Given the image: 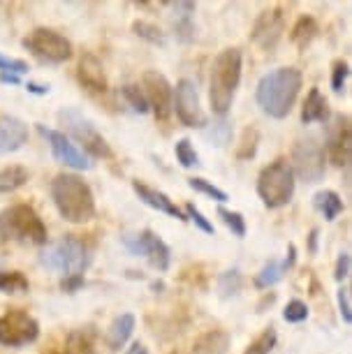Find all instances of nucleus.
<instances>
[{
  "instance_id": "13",
  "label": "nucleus",
  "mask_w": 352,
  "mask_h": 354,
  "mask_svg": "<svg viewBox=\"0 0 352 354\" xmlns=\"http://www.w3.org/2000/svg\"><path fill=\"white\" fill-rule=\"evenodd\" d=\"M174 111L185 128H204L207 125V113L199 104V93L195 82L181 79L174 88Z\"/></svg>"
},
{
  "instance_id": "12",
  "label": "nucleus",
  "mask_w": 352,
  "mask_h": 354,
  "mask_svg": "<svg viewBox=\"0 0 352 354\" xmlns=\"http://www.w3.org/2000/svg\"><path fill=\"white\" fill-rule=\"evenodd\" d=\"M327 158L334 167H348L352 162V118L350 116H338L331 118L327 128Z\"/></svg>"
},
{
  "instance_id": "5",
  "label": "nucleus",
  "mask_w": 352,
  "mask_h": 354,
  "mask_svg": "<svg viewBox=\"0 0 352 354\" xmlns=\"http://www.w3.org/2000/svg\"><path fill=\"white\" fill-rule=\"evenodd\" d=\"M257 195L267 209L288 206L295 197V169L285 160L267 165L257 176Z\"/></svg>"
},
{
  "instance_id": "42",
  "label": "nucleus",
  "mask_w": 352,
  "mask_h": 354,
  "mask_svg": "<svg viewBox=\"0 0 352 354\" xmlns=\"http://www.w3.org/2000/svg\"><path fill=\"white\" fill-rule=\"evenodd\" d=\"M211 139H216L218 146H225L230 139V125L228 123H216L214 130H211Z\"/></svg>"
},
{
  "instance_id": "23",
  "label": "nucleus",
  "mask_w": 352,
  "mask_h": 354,
  "mask_svg": "<svg viewBox=\"0 0 352 354\" xmlns=\"http://www.w3.org/2000/svg\"><path fill=\"white\" fill-rule=\"evenodd\" d=\"M132 331H135V315L132 313H123V315H118L114 322L109 326V333H107V343L111 350H121V347L128 343Z\"/></svg>"
},
{
  "instance_id": "41",
  "label": "nucleus",
  "mask_w": 352,
  "mask_h": 354,
  "mask_svg": "<svg viewBox=\"0 0 352 354\" xmlns=\"http://www.w3.org/2000/svg\"><path fill=\"white\" fill-rule=\"evenodd\" d=\"M350 271H352V257L348 255V252H343V255L338 257V262H336L334 278L338 280V283H343V280L350 276Z\"/></svg>"
},
{
  "instance_id": "8",
  "label": "nucleus",
  "mask_w": 352,
  "mask_h": 354,
  "mask_svg": "<svg viewBox=\"0 0 352 354\" xmlns=\"http://www.w3.org/2000/svg\"><path fill=\"white\" fill-rule=\"evenodd\" d=\"M39 63L44 65H63L72 58V42L61 32L51 28H35L24 37L21 42Z\"/></svg>"
},
{
  "instance_id": "15",
  "label": "nucleus",
  "mask_w": 352,
  "mask_h": 354,
  "mask_svg": "<svg viewBox=\"0 0 352 354\" xmlns=\"http://www.w3.org/2000/svg\"><path fill=\"white\" fill-rule=\"evenodd\" d=\"M142 82H144V93H146V100H149L151 111H154L158 118H167L172 109H174V88H172V84L167 82V77L151 70V72H146Z\"/></svg>"
},
{
  "instance_id": "29",
  "label": "nucleus",
  "mask_w": 352,
  "mask_h": 354,
  "mask_svg": "<svg viewBox=\"0 0 352 354\" xmlns=\"http://www.w3.org/2000/svg\"><path fill=\"white\" fill-rule=\"evenodd\" d=\"M188 185L195 192H202V195H207V197H211V199H216L218 204H225L228 202V192L225 190H221L218 185H214L211 181H207V178H202V176H192V178H188Z\"/></svg>"
},
{
  "instance_id": "37",
  "label": "nucleus",
  "mask_w": 352,
  "mask_h": 354,
  "mask_svg": "<svg viewBox=\"0 0 352 354\" xmlns=\"http://www.w3.org/2000/svg\"><path fill=\"white\" fill-rule=\"evenodd\" d=\"M348 77H350V65L345 61H336L334 70H331V88H334L336 95H341V93H343Z\"/></svg>"
},
{
  "instance_id": "34",
  "label": "nucleus",
  "mask_w": 352,
  "mask_h": 354,
  "mask_svg": "<svg viewBox=\"0 0 352 354\" xmlns=\"http://www.w3.org/2000/svg\"><path fill=\"white\" fill-rule=\"evenodd\" d=\"M239 290H241V273H239L237 269L225 271L221 276V280H218V292H221V297L230 299V297H234Z\"/></svg>"
},
{
  "instance_id": "32",
  "label": "nucleus",
  "mask_w": 352,
  "mask_h": 354,
  "mask_svg": "<svg viewBox=\"0 0 352 354\" xmlns=\"http://www.w3.org/2000/svg\"><path fill=\"white\" fill-rule=\"evenodd\" d=\"M218 218L223 220L225 227H228L234 236H239V239L246 236V220L239 211H230V209H225V206H221V209H218Z\"/></svg>"
},
{
  "instance_id": "47",
  "label": "nucleus",
  "mask_w": 352,
  "mask_h": 354,
  "mask_svg": "<svg viewBox=\"0 0 352 354\" xmlns=\"http://www.w3.org/2000/svg\"><path fill=\"white\" fill-rule=\"evenodd\" d=\"M125 354H149V350H146L144 343H139V340H137V343H132L128 347V352H125Z\"/></svg>"
},
{
  "instance_id": "19",
  "label": "nucleus",
  "mask_w": 352,
  "mask_h": 354,
  "mask_svg": "<svg viewBox=\"0 0 352 354\" xmlns=\"http://www.w3.org/2000/svg\"><path fill=\"white\" fill-rule=\"evenodd\" d=\"M77 77H79V82H82V86H86L89 91H95V93L107 91V75H104L102 63H100L93 53H84L82 56Z\"/></svg>"
},
{
  "instance_id": "6",
  "label": "nucleus",
  "mask_w": 352,
  "mask_h": 354,
  "mask_svg": "<svg viewBox=\"0 0 352 354\" xmlns=\"http://www.w3.org/2000/svg\"><path fill=\"white\" fill-rule=\"evenodd\" d=\"M39 262L46 269L63 273V278L84 276V271L91 264V252L86 248V243L79 241L77 236H63L61 241L46 245Z\"/></svg>"
},
{
  "instance_id": "45",
  "label": "nucleus",
  "mask_w": 352,
  "mask_h": 354,
  "mask_svg": "<svg viewBox=\"0 0 352 354\" xmlns=\"http://www.w3.org/2000/svg\"><path fill=\"white\" fill-rule=\"evenodd\" d=\"M26 88H28V93H33V95H46V93H49V86L35 84V82H26Z\"/></svg>"
},
{
  "instance_id": "1",
  "label": "nucleus",
  "mask_w": 352,
  "mask_h": 354,
  "mask_svg": "<svg viewBox=\"0 0 352 354\" xmlns=\"http://www.w3.org/2000/svg\"><path fill=\"white\" fill-rule=\"evenodd\" d=\"M51 199L56 211L70 225H84L95 218V197L91 185L77 174H58L51 181Z\"/></svg>"
},
{
  "instance_id": "43",
  "label": "nucleus",
  "mask_w": 352,
  "mask_h": 354,
  "mask_svg": "<svg viewBox=\"0 0 352 354\" xmlns=\"http://www.w3.org/2000/svg\"><path fill=\"white\" fill-rule=\"evenodd\" d=\"M195 3H174L172 5V10H174L176 19H192V15H195Z\"/></svg>"
},
{
  "instance_id": "44",
  "label": "nucleus",
  "mask_w": 352,
  "mask_h": 354,
  "mask_svg": "<svg viewBox=\"0 0 352 354\" xmlns=\"http://www.w3.org/2000/svg\"><path fill=\"white\" fill-rule=\"evenodd\" d=\"M84 285V276H68V278H63L61 280V290L63 292H77L79 287Z\"/></svg>"
},
{
  "instance_id": "26",
  "label": "nucleus",
  "mask_w": 352,
  "mask_h": 354,
  "mask_svg": "<svg viewBox=\"0 0 352 354\" xmlns=\"http://www.w3.org/2000/svg\"><path fill=\"white\" fill-rule=\"evenodd\" d=\"M317 35V24L313 17H302L292 28V42H295L299 49H306V46L313 42Z\"/></svg>"
},
{
  "instance_id": "28",
  "label": "nucleus",
  "mask_w": 352,
  "mask_h": 354,
  "mask_svg": "<svg viewBox=\"0 0 352 354\" xmlns=\"http://www.w3.org/2000/svg\"><path fill=\"white\" fill-rule=\"evenodd\" d=\"M121 95L125 97V102L132 106V111H137V113H149L151 111L149 100H146V93H144V88H139V86H135V84L123 86Z\"/></svg>"
},
{
  "instance_id": "36",
  "label": "nucleus",
  "mask_w": 352,
  "mask_h": 354,
  "mask_svg": "<svg viewBox=\"0 0 352 354\" xmlns=\"http://www.w3.org/2000/svg\"><path fill=\"white\" fill-rule=\"evenodd\" d=\"M308 317V306L304 301H299V299H295V301H290L288 306H285L283 310V319L290 324H299L304 322V319Z\"/></svg>"
},
{
  "instance_id": "3",
  "label": "nucleus",
  "mask_w": 352,
  "mask_h": 354,
  "mask_svg": "<svg viewBox=\"0 0 352 354\" xmlns=\"http://www.w3.org/2000/svg\"><path fill=\"white\" fill-rule=\"evenodd\" d=\"M239 84H241V51L232 46L218 53L211 65L209 102L216 116H225L230 111Z\"/></svg>"
},
{
  "instance_id": "11",
  "label": "nucleus",
  "mask_w": 352,
  "mask_h": 354,
  "mask_svg": "<svg viewBox=\"0 0 352 354\" xmlns=\"http://www.w3.org/2000/svg\"><path fill=\"white\" fill-rule=\"evenodd\" d=\"M295 174L306 183H317L324 176V146L315 137L299 139L292 149Z\"/></svg>"
},
{
  "instance_id": "31",
  "label": "nucleus",
  "mask_w": 352,
  "mask_h": 354,
  "mask_svg": "<svg viewBox=\"0 0 352 354\" xmlns=\"http://www.w3.org/2000/svg\"><path fill=\"white\" fill-rule=\"evenodd\" d=\"M63 352L65 354H93V338L86 331H72Z\"/></svg>"
},
{
  "instance_id": "20",
  "label": "nucleus",
  "mask_w": 352,
  "mask_h": 354,
  "mask_svg": "<svg viewBox=\"0 0 352 354\" xmlns=\"http://www.w3.org/2000/svg\"><path fill=\"white\" fill-rule=\"evenodd\" d=\"M295 264V245H290V257L288 259H269L267 264L262 266L260 273L255 276V285L260 290H267V287H274L276 283H281L285 278V273L290 271V266Z\"/></svg>"
},
{
  "instance_id": "16",
  "label": "nucleus",
  "mask_w": 352,
  "mask_h": 354,
  "mask_svg": "<svg viewBox=\"0 0 352 354\" xmlns=\"http://www.w3.org/2000/svg\"><path fill=\"white\" fill-rule=\"evenodd\" d=\"M283 28H285V19L281 10L262 12L253 26V42L257 46H262L264 51H271L278 44V39H281Z\"/></svg>"
},
{
  "instance_id": "24",
  "label": "nucleus",
  "mask_w": 352,
  "mask_h": 354,
  "mask_svg": "<svg viewBox=\"0 0 352 354\" xmlns=\"http://www.w3.org/2000/svg\"><path fill=\"white\" fill-rule=\"evenodd\" d=\"M30 178V171L21 165H10L0 169V195H10L19 188H24Z\"/></svg>"
},
{
  "instance_id": "40",
  "label": "nucleus",
  "mask_w": 352,
  "mask_h": 354,
  "mask_svg": "<svg viewBox=\"0 0 352 354\" xmlns=\"http://www.w3.org/2000/svg\"><path fill=\"white\" fill-rule=\"evenodd\" d=\"M336 299H338V310H341V317H343L348 324H352V304H350V292L343 287V290H338Z\"/></svg>"
},
{
  "instance_id": "17",
  "label": "nucleus",
  "mask_w": 352,
  "mask_h": 354,
  "mask_svg": "<svg viewBox=\"0 0 352 354\" xmlns=\"http://www.w3.org/2000/svg\"><path fill=\"white\" fill-rule=\"evenodd\" d=\"M132 190H135L137 197L142 199L146 206H151V209L160 211V213H165V216H169V218H178V220H183V223L188 220L185 211L181 209V206H176L174 202H172L165 192L151 188V185H146V183H139V181H132Z\"/></svg>"
},
{
  "instance_id": "22",
  "label": "nucleus",
  "mask_w": 352,
  "mask_h": 354,
  "mask_svg": "<svg viewBox=\"0 0 352 354\" xmlns=\"http://www.w3.org/2000/svg\"><path fill=\"white\" fill-rule=\"evenodd\" d=\"M228 347H230V333L214 329V331L202 333V336L195 340L192 354H228Z\"/></svg>"
},
{
  "instance_id": "10",
  "label": "nucleus",
  "mask_w": 352,
  "mask_h": 354,
  "mask_svg": "<svg viewBox=\"0 0 352 354\" xmlns=\"http://www.w3.org/2000/svg\"><path fill=\"white\" fill-rule=\"evenodd\" d=\"M121 241H123L125 248L130 250V255L146 257L154 269H158V271H167L169 269L172 250L156 232L144 230V232H137V234H125Z\"/></svg>"
},
{
  "instance_id": "35",
  "label": "nucleus",
  "mask_w": 352,
  "mask_h": 354,
  "mask_svg": "<svg viewBox=\"0 0 352 354\" xmlns=\"http://www.w3.org/2000/svg\"><path fill=\"white\" fill-rule=\"evenodd\" d=\"M132 30H135L137 35L142 37V39H146V42L165 46V35H163V30L158 28L156 24H149V21H135V24H132Z\"/></svg>"
},
{
  "instance_id": "9",
  "label": "nucleus",
  "mask_w": 352,
  "mask_h": 354,
  "mask_svg": "<svg viewBox=\"0 0 352 354\" xmlns=\"http://www.w3.org/2000/svg\"><path fill=\"white\" fill-rule=\"evenodd\" d=\"M39 338V322L30 313L12 308L0 315V345L24 347Z\"/></svg>"
},
{
  "instance_id": "33",
  "label": "nucleus",
  "mask_w": 352,
  "mask_h": 354,
  "mask_svg": "<svg viewBox=\"0 0 352 354\" xmlns=\"http://www.w3.org/2000/svg\"><path fill=\"white\" fill-rule=\"evenodd\" d=\"M276 329L274 326H267L260 336H257L253 343L248 345V350H246V354H269L271 350H274L276 345Z\"/></svg>"
},
{
  "instance_id": "18",
  "label": "nucleus",
  "mask_w": 352,
  "mask_h": 354,
  "mask_svg": "<svg viewBox=\"0 0 352 354\" xmlns=\"http://www.w3.org/2000/svg\"><path fill=\"white\" fill-rule=\"evenodd\" d=\"M28 142V125L17 116H0V156H8Z\"/></svg>"
},
{
  "instance_id": "48",
  "label": "nucleus",
  "mask_w": 352,
  "mask_h": 354,
  "mask_svg": "<svg viewBox=\"0 0 352 354\" xmlns=\"http://www.w3.org/2000/svg\"><path fill=\"white\" fill-rule=\"evenodd\" d=\"M51 354H65V352H51Z\"/></svg>"
},
{
  "instance_id": "30",
  "label": "nucleus",
  "mask_w": 352,
  "mask_h": 354,
  "mask_svg": "<svg viewBox=\"0 0 352 354\" xmlns=\"http://www.w3.org/2000/svg\"><path fill=\"white\" fill-rule=\"evenodd\" d=\"M174 156L178 160V165L185 167V169H192V167L199 165V156H197V151L190 139H178L174 144Z\"/></svg>"
},
{
  "instance_id": "25",
  "label": "nucleus",
  "mask_w": 352,
  "mask_h": 354,
  "mask_svg": "<svg viewBox=\"0 0 352 354\" xmlns=\"http://www.w3.org/2000/svg\"><path fill=\"white\" fill-rule=\"evenodd\" d=\"M313 206L322 213L324 220H329L331 223V220H336L338 213L343 211V199L338 197L334 190H320L313 197Z\"/></svg>"
},
{
  "instance_id": "27",
  "label": "nucleus",
  "mask_w": 352,
  "mask_h": 354,
  "mask_svg": "<svg viewBox=\"0 0 352 354\" xmlns=\"http://www.w3.org/2000/svg\"><path fill=\"white\" fill-rule=\"evenodd\" d=\"M28 278L21 271H0V292L3 294H19L28 292Z\"/></svg>"
},
{
  "instance_id": "4",
  "label": "nucleus",
  "mask_w": 352,
  "mask_h": 354,
  "mask_svg": "<svg viewBox=\"0 0 352 354\" xmlns=\"http://www.w3.org/2000/svg\"><path fill=\"white\" fill-rule=\"evenodd\" d=\"M0 241H17L28 245H46L44 220L28 204H15L0 211Z\"/></svg>"
},
{
  "instance_id": "2",
  "label": "nucleus",
  "mask_w": 352,
  "mask_h": 354,
  "mask_svg": "<svg viewBox=\"0 0 352 354\" xmlns=\"http://www.w3.org/2000/svg\"><path fill=\"white\" fill-rule=\"evenodd\" d=\"M299 91H302V72L297 68H278L260 79L255 100L267 116L281 121L292 111Z\"/></svg>"
},
{
  "instance_id": "39",
  "label": "nucleus",
  "mask_w": 352,
  "mask_h": 354,
  "mask_svg": "<svg viewBox=\"0 0 352 354\" xmlns=\"http://www.w3.org/2000/svg\"><path fill=\"white\" fill-rule=\"evenodd\" d=\"M0 72H10V75H26L28 72V63L21 58H10L5 53H0Z\"/></svg>"
},
{
  "instance_id": "14",
  "label": "nucleus",
  "mask_w": 352,
  "mask_h": 354,
  "mask_svg": "<svg viewBox=\"0 0 352 354\" xmlns=\"http://www.w3.org/2000/svg\"><path fill=\"white\" fill-rule=\"evenodd\" d=\"M39 135L49 142L54 158L58 160V162H63L65 167H70V169H79V171H86V169H91V167H93L91 158L86 156V153L79 149V146L72 142L65 132L49 130V128H44V125H39Z\"/></svg>"
},
{
  "instance_id": "46",
  "label": "nucleus",
  "mask_w": 352,
  "mask_h": 354,
  "mask_svg": "<svg viewBox=\"0 0 352 354\" xmlns=\"http://www.w3.org/2000/svg\"><path fill=\"white\" fill-rule=\"evenodd\" d=\"M0 84L17 86V84H21V77H19V75H10V72H0Z\"/></svg>"
},
{
  "instance_id": "21",
  "label": "nucleus",
  "mask_w": 352,
  "mask_h": 354,
  "mask_svg": "<svg viewBox=\"0 0 352 354\" xmlns=\"http://www.w3.org/2000/svg\"><path fill=\"white\" fill-rule=\"evenodd\" d=\"M329 104L324 95L317 88H311L306 102L302 106V123L304 125H311V123H327L329 121Z\"/></svg>"
},
{
  "instance_id": "38",
  "label": "nucleus",
  "mask_w": 352,
  "mask_h": 354,
  "mask_svg": "<svg viewBox=\"0 0 352 354\" xmlns=\"http://www.w3.org/2000/svg\"><path fill=\"white\" fill-rule=\"evenodd\" d=\"M185 216H188V220H192V223H195L199 230H202L204 234H216V227H214V223H211L209 218H204V213L197 209L195 204H188L185 206Z\"/></svg>"
},
{
  "instance_id": "7",
  "label": "nucleus",
  "mask_w": 352,
  "mask_h": 354,
  "mask_svg": "<svg viewBox=\"0 0 352 354\" xmlns=\"http://www.w3.org/2000/svg\"><path fill=\"white\" fill-rule=\"evenodd\" d=\"M58 118H61V125L65 128V135L75 139L77 144H82V151L89 158H111V146L107 144V139L100 135L95 125L79 109H72V106L63 109L58 113Z\"/></svg>"
},
{
  "instance_id": "49",
  "label": "nucleus",
  "mask_w": 352,
  "mask_h": 354,
  "mask_svg": "<svg viewBox=\"0 0 352 354\" xmlns=\"http://www.w3.org/2000/svg\"><path fill=\"white\" fill-rule=\"evenodd\" d=\"M174 354H178V352H174Z\"/></svg>"
}]
</instances>
